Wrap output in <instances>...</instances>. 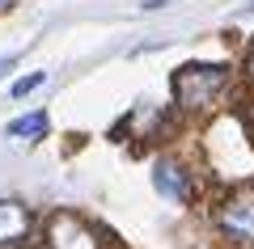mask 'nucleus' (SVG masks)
<instances>
[{"label": "nucleus", "instance_id": "f257e3e1", "mask_svg": "<svg viewBox=\"0 0 254 249\" xmlns=\"http://www.w3.org/2000/svg\"><path fill=\"white\" fill-rule=\"evenodd\" d=\"M229 85V63H187L174 76V98L187 110H208Z\"/></svg>", "mask_w": 254, "mask_h": 249}, {"label": "nucleus", "instance_id": "f03ea898", "mask_svg": "<svg viewBox=\"0 0 254 249\" xmlns=\"http://www.w3.org/2000/svg\"><path fill=\"white\" fill-rule=\"evenodd\" d=\"M216 224L225 237L233 241H254V186H237L233 195L220 203Z\"/></svg>", "mask_w": 254, "mask_h": 249}, {"label": "nucleus", "instance_id": "7ed1b4c3", "mask_svg": "<svg viewBox=\"0 0 254 249\" xmlns=\"http://www.w3.org/2000/svg\"><path fill=\"white\" fill-rule=\"evenodd\" d=\"M47 249H98V237H93V228L81 215L60 211L47 224Z\"/></svg>", "mask_w": 254, "mask_h": 249}, {"label": "nucleus", "instance_id": "20e7f679", "mask_svg": "<svg viewBox=\"0 0 254 249\" xmlns=\"http://www.w3.org/2000/svg\"><path fill=\"white\" fill-rule=\"evenodd\" d=\"M153 186L161 190V195L178 199V203H187L190 195H195V178H190V169L182 165V160H157L153 165Z\"/></svg>", "mask_w": 254, "mask_h": 249}, {"label": "nucleus", "instance_id": "39448f33", "mask_svg": "<svg viewBox=\"0 0 254 249\" xmlns=\"http://www.w3.org/2000/svg\"><path fill=\"white\" fill-rule=\"evenodd\" d=\"M30 237V211L13 199H0V249H13Z\"/></svg>", "mask_w": 254, "mask_h": 249}, {"label": "nucleus", "instance_id": "423d86ee", "mask_svg": "<svg viewBox=\"0 0 254 249\" xmlns=\"http://www.w3.org/2000/svg\"><path fill=\"white\" fill-rule=\"evenodd\" d=\"M47 127H51V123H47V114H43V110H34V114H26V118H13V123L4 127V135H9V140H30V144H34V140H43V135H47Z\"/></svg>", "mask_w": 254, "mask_h": 249}, {"label": "nucleus", "instance_id": "0eeeda50", "mask_svg": "<svg viewBox=\"0 0 254 249\" xmlns=\"http://www.w3.org/2000/svg\"><path fill=\"white\" fill-rule=\"evenodd\" d=\"M38 85H43V72H30V76H21L17 85H13V98H26V93L38 89Z\"/></svg>", "mask_w": 254, "mask_h": 249}, {"label": "nucleus", "instance_id": "6e6552de", "mask_svg": "<svg viewBox=\"0 0 254 249\" xmlns=\"http://www.w3.org/2000/svg\"><path fill=\"white\" fill-rule=\"evenodd\" d=\"M13 63H17V59H13V55H4V59H0V76H9V68H13Z\"/></svg>", "mask_w": 254, "mask_h": 249}, {"label": "nucleus", "instance_id": "1a4fd4ad", "mask_svg": "<svg viewBox=\"0 0 254 249\" xmlns=\"http://www.w3.org/2000/svg\"><path fill=\"white\" fill-rule=\"evenodd\" d=\"M246 118H250V127H254V101H250V106H246Z\"/></svg>", "mask_w": 254, "mask_h": 249}, {"label": "nucleus", "instance_id": "9d476101", "mask_svg": "<svg viewBox=\"0 0 254 249\" xmlns=\"http://www.w3.org/2000/svg\"><path fill=\"white\" fill-rule=\"evenodd\" d=\"M9 4H13V0H0V9H9Z\"/></svg>", "mask_w": 254, "mask_h": 249}]
</instances>
